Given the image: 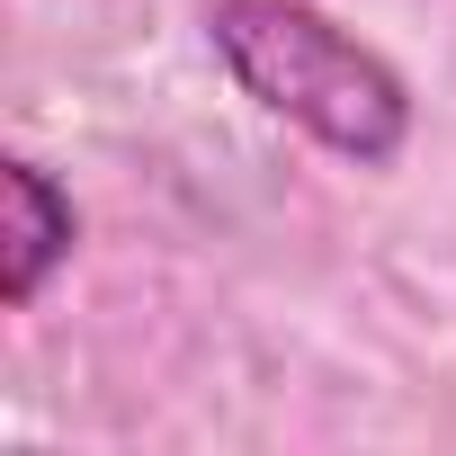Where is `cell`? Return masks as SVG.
Wrapping results in <instances>:
<instances>
[{
	"label": "cell",
	"mask_w": 456,
	"mask_h": 456,
	"mask_svg": "<svg viewBox=\"0 0 456 456\" xmlns=\"http://www.w3.org/2000/svg\"><path fill=\"white\" fill-rule=\"evenodd\" d=\"M81 251V206L72 188L37 161V152H10L0 161V305L10 314H37L45 287L72 269Z\"/></svg>",
	"instance_id": "2"
},
{
	"label": "cell",
	"mask_w": 456,
	"mask_h": 456,
	"mask_svg": "<svg viewBox=\"0 0 456 456\" xmlns=\"http://www.w3.org/2000/svg\"><path fill=\"white\" fill-rule=\"evenodd\" d=\"M206 54L260 117L349 170H394L420 134L403 63L322 0H206Z\"/></svg>",
	"instance_id": "1"
}]
</instances>
